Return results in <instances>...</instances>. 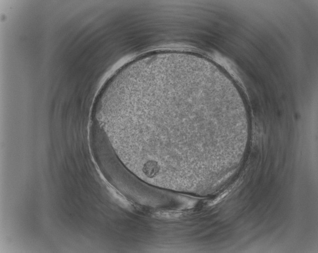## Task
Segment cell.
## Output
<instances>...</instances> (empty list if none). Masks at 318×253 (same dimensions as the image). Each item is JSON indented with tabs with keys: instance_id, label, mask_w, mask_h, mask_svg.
I'll return each mask as SVG.
<instances>
[{
	"instance_id": "obj_1",
	"label": "cell",
	"mask_w": 318,
	"mask_h": 253,
	"mask_svg": "<svg viewBox=\"0 0 318 253\" xmlns=\"http://www.w3.org/2000/svg\"><path fill=\"white\" fill-rule=\"evenodd\" d=\"M209 80L201 71L189 70L143 84L114 113L111 138L116 153L154 176L173 177L197 169Z\"/></svg>"
}]
</instances>
